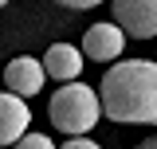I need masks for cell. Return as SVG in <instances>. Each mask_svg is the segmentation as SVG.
Segmentation results:
<instances>
[{
    "label": "cell",
    "instance_id": "obj_4",
    "mask_svg": "<svg viewBox=\"0 0 157 149\" xmlns=\"http://www.w3.org/2000/svg\"><path fill=\"white\" fill-rule=\"evenodd\" d=\"M126 51V36L118 24H90L86 36H82V59H94V63H110Z\"/></svg>",
    "mask_w": 157,
    "mask_h": 149
},
{
    "label": "cell",
    "instance_id": "obj_2",
    "mask_svg": "<svg viewBox=\"0 0 157 149\" xmlns=\"http://www.w3.org/2000/svg\"><path fill=\"white\" fill-rule=\"evenodd\" d=\"M102 118V106H98V94L86 86V82H63L55 94H51V126L59 133H86Z\"/></svg>",
    "mask_w": 157,
    "mask_h": 149
},
{
    "label": "cell",
    "instance_id": "obj_6",
    "mask_svg": "<svg viewBox=\"0 0 157 149\" xmlns=\"http://www.w3.org/2000/svg\"><path fill=\"white\" fill-rule=\"evenodd\" d=\"M39 67H43V74H47V78L75 82L78 74H82V51H78V47H71V43H51Z\"/></svg>",
    "mask_w": 157,
    "mask_h": 149
},
{
    "label": "cell",
    "instance_id": "obj_7",
    "mask_svg": "<svg viewBox=\"0 0 157 149\" xmlns=\"http://www.w3.org/2000/svg\"><path fill=\"white\" fill-rule=\"evenodd\" d=\"M28 122H32L28 102L4 90L0 94V145H12L16 137H24V133H28Z\"/></svg>",
    "mask_w": 157,
    "mask_h": 149
},
{
    "label": "cell",
    "instance_id": "obj_12",
    "mask_svg": "<svg viewBox=\"0 0 157 149\" xmlns=\"http://www.w3.org/2000/svg\"><path fill=\"white\" fill-rule=\"evenodd\" d=\"M4 4H8V0H0V8H4Z\"/></svg>",
    "mask_w": 157,
    "mask_h": 149
},
{
    "label": "cell",
    "instance_id": "obj_1",
    "mask_svg": "<svg viewBox=\"0 0 157 149\" xmlns=\"http://www.w3.org/2000/svg\"><path fill=\"white\" fill-rule=\"evenodd\" d=\"M98 106L110 122L122 126H153L157 122V63L126 59L102 74Z\"/></svg>",
    "mask_w": 157,
    "mask_h": 149
},
{
    "label": "cell",
    "instance_id": "obj_5",
    "mask_svg": "<svg viewBox=\"0 0 157 149\" xmlns=\"http://www.w3.org/2000/svg\"><path fill=\"white\" fill-rule=\"evenodd\" d=\"M4 82H8V94H16V98L39 94L43 90V67H39V59H32V55L12 59L4 67Z\"/></svg>",
    "mask_w": 157,
    "mask_h": 149
},
{
    "label": "cell",
    "instance_id": "obj_11",
    "mask_svg": "<svg viewBox=\"0 0 157 149\" xmlns=\"http://www.w3.org/2000/svg\"><path fill=\"white\" fill-rule=\"evenodd\" d=\"M145 149H153V141H145Z\"/></svg>",
    "mask_w": 157,
    "mask_h": 149
},
{
    "label": "cell",
    "instance_id": "obj_9",
    "mask_svg": "<svg viewBox=\"0 0 157 149\" xmlns=\"http://www.w3.org/2000/svg\"><path fill=\"white\" fill-rule=\"evenodd\" d=\"M63 149H102V145H94L90 137H71V141H67Z\"/></svg>",
    "mask_w": 157,
    "mask_h": 149
},
{
    "label": "cell",
    "instance_id": "obj_8",
    "mask_svg": "<svg viewBox=\"0 0 157 149\" xmlns=\"http://www.w3.org/2000/svg\"><path fill=\"white\" fill-rule=\"evenodd\" d=\"M12 145H16V149H55L47 133H24V137H16Z\"/></svg>",
    "mask_w": 157,
    "mask_h": 149
},
{
    "label": "cell",
    "instance_id": "obj_3",
    "mask_svg": "<svg viewBox=\"0 0 157 149\" xmlns=\"http://www.w3.org/2000/svg\"><path fill=\"white\" fill-rule=\"evenodd\" d=\"M114 24L122 36L153 39L157 36V0H114Z\"/></svg>",
    "mask_w": 157,
    "mask_h": 149
},
{
    "label": "cell",
    "instance_id": "obj_10",
    "mask_svg": "<svg viewBox=\"0 0 157 149\" xmlns=\"http://www.w3.org/2000/svg\"><path fill=\"white\" fill-rule=\"evenodd\" d=\"M55 4H63V8H94V4H102V0H55Z\"/></svg>",
    "mask_w": 157,
    "mask_h": 149
}]
</instances>
